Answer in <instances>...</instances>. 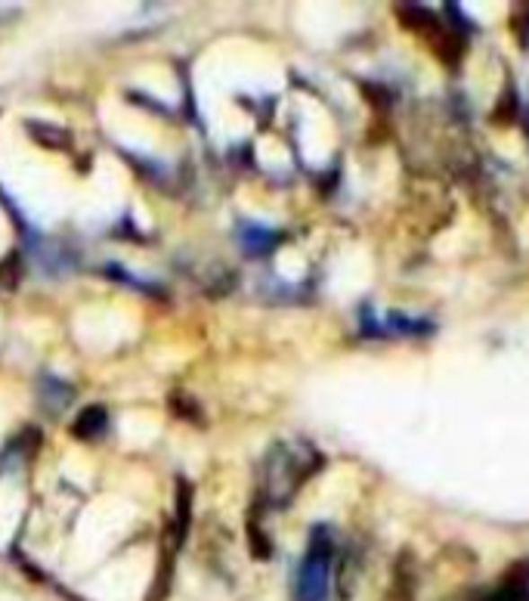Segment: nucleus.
<instances>
[{"label": "nucleus", "instance_id": "1", "mask_svg": "<svg viewBox=\"0 0 529 601\" xmlns=\"http://www.w3.org/2000/svg\"><path fill=\"white\" fill-rule=\"evenodd\" d=\"M322 465L319 453L306 444H278L267 462V493L273 506H288L291 496Z\"/></svg>", "mask_w": 529, "mask_h": 601}, {"label": "nucleus", "instance_id": "4", "mask_svg": "<svg viewBox=\"0 0 529 601\" xmlns=\"http://www.w3.org/2000/svg\"><path fill=\"white\" fill-rule=\"evenodd\" d=\"M106 428H109L106 409H102V407H87V409L78 412V418H75L72 435L81 437V440H93V437H100Z\"/></svg>", "mask_w": 529, "mask_h": 601}, {"label": "nucleus", "instance_id": "2", "mask_svg": "<svg viewBox=\"0 0 529 601\" xmlns=\"http://www.w3.org/2000/svg\"><path fill=\"white\" fill-rule=\"evenodd\" d=\"M329 530L316 527L313 530L310 549H306L301 570H297L295 583V601H329V586H331V536H325Z\"/></svg>", "mask_w": 529, "mask_h": 601}, {"label": "nucleus", "instance_id": "5", "mask_svg": "<svg viewBox=\"0 0 529 601\" xmlns=\"http://www.w3.org/2000/svg\"><path fill=\"white\" fill-rule=\"evenodd\" d=\"M25 128L31 130L34 139L47 149H66L68 134L62 128H53V124H40V121H25Z\"/></svg>", "mask_w": 529, "mask_h": 601}, {"label": "nucleus", "instance_id": "3", "mask_svg": "<svg viewBox=\"0 0 529 601\" xmlns=\"http://www.w3.org/2000/svg\"><path fill=\"white\" fill-rule=\"evenodd\" d=\"M239 246L251 257L269 255V251L276 248V233L267 227H257V223H245V227L239 229Z\"/></svg>", "mask_w": 529, "mask_h": 601}, {"label": "nucleus", "instance_id": "6", "mask_svg": "<svg viewBox=\"0 0 529 601\" xmlns=\"http://www.w3.org/2000/svg\"><path fill=\"white\" fill-rule=\"evenodd\" d=\"M40 400H44V407H50V412H59L68 400H72V388L56 381L50 375V379H44V388H40Z\"/></svg>", "mask_w": 529, "mask_h": 601}]
</instances>
